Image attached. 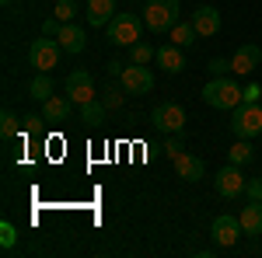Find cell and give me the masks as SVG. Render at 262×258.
<instances>
[{"label":"cell","instance_id":"cell-33","mask_svg":"<svg viewBox=\"0 0 262 258\" xmlns=\"http://www.w3.org/2000/svg\"><path fill=\"white\" fill-rule=\"evenodd\" d=\"M122 70H126V63H119V60L108 63V74H112V77H122Z\"/></svg>","mask_w":262,"mask_h":258},{"label":"cell","instance_id":"cell-5","mask_svg":"<svg viewBox=\"0 0 262 258\" xmlns=\"http://www.w3.org/2000/svg\"><path fill=\"white\" fill-rule=\"evenodd\" d=\"M60 53H63L60 42L42 35V39H35L28 45V63L35 66V74H53V66L60 63Z\"/></svg>","mask_w":262,"mask_h":258},{"label":"cell","instance_id":"cell-24","mask_svg":"<svg viewBox=\"0 0 262 258\" xmlns=\"http://www.w3.org/2000/svg\"><path fill=\"white\" fill-rule=\"evenodd\" d=\"M18 115H14V112H4V115H0V136L4 139H14L18 136Z\"/></svg>","mask_w":262,"mask_h":258},{"label":"cell","instance_id":"cell-32","mask_svg":"<svg viewBox=\"0 0 262 258\" xmlns=\"http://www.w3.org/2000/svg\"><path fill=\"white\" fill-rule=\"evenodd\" d=\"M259 84H252V87H245V101H259Z\"/></svg>","mask_w":262,"mask_h":258},{"label":"cell","instance_id":"cell-8","mask_svg":"<svg viewBox=\"0 0 262 258\" xmlns=\"http://www.w3.org/2000/svg\"><path fill=\"white\" fill-rule=\"evenodd\" d=\"M213 185H217V196H221V199H238L245 192V185H248V181H245L242 164H231V160H227V168L217 171Z\"/></svg>","mask_w":262,"mask_h":258},{"label":"cell","instance_id":"cell-17","mask_svg":"<svg viewBox=\"0 0 262 258\" xmlns=\"http://www.w3.org/2000/svg\"><path fill=\"white\" fill-rule=\"evenodd\" d=\"M112 18H116V0H88V25L105 28Z\"/></svg>","mask_w":262,"mask_h":258},{"label":"cell","instance_id":"cell-30","mask_svg":"<svg viewBox=\"0 0 262 258\" xmlns=\"http://www.w3.org/2000/svg\"><path fill=\"white\" fill-rule=\"evenodd\" d=\"M60 32H63V21L56 18V14H53V18H46V21H42V35H49V39H56Z\"/></svg>","mask_w":262,"mask_h":258},{"label":"cell","instance_id":"cell-19","mask_svg":"<svg viewBox=\"0 0 262 258\" xmlns=\"http://www.w3.org/2000/svg\"><path fill=\"white\" fill-rule=\"evenodd\" d=\"M28 95L35 101H49L56 95V84H53V74H35L32 84H28Z\"/></svg>","mask_w":262,"mask_h":258},{"label":"cell","instance_id":"cell-1","mask_svg":"<svg viewBox=\"0 0 262 258\" xmlns=\"http://www.w3.org/2000/svg\"><path fill=\"white\" fill-rule=\"evenodd\" d=\"M203 101L210 105V108H221V112H234L238 105L245 101V87L238 84L234 77H210L206 80V87L200 91Z\"/></svg>","mask_w":262,"mask_h":258},{"label":"cell","instance_id":"cell-2","mask_svg":"<svg viewBox=\"0 0 262 258\" xmlns=\"http://www.w3.org/2000/svg\"><path fill=\"white\" fill-rule=\"evenodd\" d=\"M143 14H133V11H116V18L105 25V35L108 42H116V45H133V42H140L143 35Z\"/></svg>","mask_w":262,"mask_h":258},{"label":"cell","instance_id":"cell-6","mask_svg":"<svg viewBox=\"0 0 262 258\" xmlns=\"http://www.w3.org/2000/svg\"><path fill=\"white\" fill-rule=\"evenodd\" d=\"M119 84L126 87V95H150L154 91V70L143 63H126Z\"/></svg>","mask_w":262,"mask_h":258},{"label":"cell","instance_id":"cell-15","mask_svg":"<svg viewBox=\"0 0 262 258\" xmlns=\"http://www.w3.org/2000/svg\"><path fill=\"white\" fill-rule=\"evenodd\" d=\"M56 42L63 45V53L77 56V53H84V45H88V35H84V28H81V25L67 21V25H63V32L56 35Z\"/></svg>","mask_w":262,"mask_h":258},{"label":"cell","instance_id":"cell-21","mask_svg":"<svg viewBox=\"0 0 262 258\" xmlns=\"http://www.w3.org/2000/svg\"><path fill=\"white\" fill-rule=\"evenodd\" d=\"M105 101H84V105H77V119L81 122H88V126H98V122H105Z\"/></svg>","mask_w":262,"mask_h":258},{"label":"cell","instance_id":"cell-4","mask_svg":"<svg viewBox=\"0 0 262 258\" xmlns=\"http://www.w3.org/2000/svg\"><path fill=\"white\" fill-rule=\"evenodd\" d=\"M143 25L161 35V32H171L179 25V0H147L143 7Z\"/></svg>","mask_w":262,"mask_h":258},{"label":"cell","instance_id":"cell-22","mask_svg":"<svg viewBox=\"0 0 262 258\" xmlns=\"http://www.w3.org/2000/svg\"><path fill=\"white\" fill-rule=\"evenodd\" d=\"M227 160H231V164H252V160H255V154H252L248 139H238V143L227 150Z\"/></svg>","mask_w":262,"mask_h":258},{"label":"cell","instance_id":"cell-16","mask_svg":"<svg viewBox=\"0 0 262 258\" xmlns=\"http://www.w3.org/2000/svg\"><path fill=\"white\" fill-rule=\"evenodd\" d=\"M175 171H179L182 181H189V185H192V181L203 178V171H206V168H203V160L196 157V154H185V150H182L179 157H175Z\"/></svg>","mask_w":262,"mask_h":258},{"label":"cell","instance_id":"cell-3","mask_svg":"<svg viewBox=\"0 0 262 258\" xmlns=\"http://www.w3.org/2000/svg\"><path fill=\"white\" fill-rule=\"evenodd\" d=\"M231 133L238 139L262 136V101H242L231 112Z\"/></svg>","mask_w":262,"mask_h":258},{"label":"cell","instance_id":"cell-23","mask_svg":"<svg viewBox=\"0 0 262 258\" xmlns=\"http://www.w3.org/2000/svg\"><path fill=\"white\" fill-rule=\"evenodd\" d=\"M154 53H158V49H154L150 42H133V45H129V63H143V66H147V63L154 60Z\"/></svg>","mask_w":262,"mask_h":258},{"label":"cell","instance_id":"cell-28","mask_svg":"<svg viewBox=\"0 0 262 258\" xmlns=\"http://www.w3.org/2000/svg\"><path fill=\"white\" fill-rule=\"evenodd\" d=\"M56 18L67 25V21H74V14H77V0H56V11H53Z\"/></svg>","mask_w":262,"mask_h":258},{"label":"cell","instance_id":"cell-29","mask_svg":"<svg viewBox=\"0 0 262 258\" xmlns=\"http://www.w3.org/2000/svg\"><path fill=\"white\" fill-rule=\"evenodd\" d=\"M206 70H210V77H227V70H231V60H224V56H213V60L206 63Z\"/></svg>","mask_w":262,"mask_h":258},{"label":"cell","instance_id":"cell-9","mask_svg":"<svg viewBox=\"0 0 262 258\" xmlns=\"http://www.w3.org/2000/svg\"><path fill=\"white\" fill-rule=\"evenodd\" d=\"M210 234H213V244H217V248H234L245 230H242V220L238 217H227V213H224V217L213 220Z\"/></svg>","mask_w":262,"mask_h":258},{"label":"cell","instance_id":"cell-27","mask_svg":"<svg viewBox=\"0 0 262 258\" xmlns=\"http://www.w3.org/2000/svg\"><path fill=\"white\" fill-rule=\"evenodd\" d=\"M164 154H168V157L175 160L182 154V150H185V139H182V133H168V139H164V147H161Z\"/></svg>","mask_w":262,"mask_h":258},{"label":"cell","instance_id":"cell-25","mask_svg":"<svg viewBox=\"0 0 262 258\" xmlns=\"http://www.w3.org/2000/svg\"><path fill=\"white\" fill-rule=\"evenodd\" d=\"M122 95H126V87H122V84H108V87H105V108H108V112H112V108H119L122 105Z\"/></svg>","mask_w":262,"mask_h":258},{"label":"cell","instance_id":"cell-10","mask_svg":"<svg viewBox=\"0 0 262 258\" xmlns=\"http://www.w3.org/2000/svg\"><path fill=\"white\" fill-rule=\"evenodd\" d=\"M262 70V49L259 45H238L234 49V56H231V74H238V77H248V74H255Z\"/></svg>","mask_w":262,"mask_h":258},{"label":"cell","instance_id":"cell-20","mask_svg":"<svg viewBox=\"0 0 262 258\" xmlns=\"http://www.w3.org/2000/svg\"><path fill=\"white\" fill-rule=\"evenodd\" d=\"M168 35H171V42H175V45H182V49H192V45H196V39H200V32H196V25H192V21H179Z\"/></svg>","mask_w":262,"mask_h":258},{"label":"cell","instance_id":"cell-12","mask_svg":"<svg viewBox=\"0 0 262 258\" xmlns=\"http://www.w3.org/2000/svg\"><path fill=\"white\" fill-rule=\"evenodd\" d=\"M192 25H196L200 39H213V35L221 32V11H217L213 4H200V7L192 11Z\"/></svg>","mask_w":262,"mask_h":258},{"label":"cell","instance_id":"cell-14","mask_svg":"<svg viewBox=\"0 0 262 258\" xmlns=\"http://www.w3.org/2000/svg\"><path fill=\"white\" fill-rule=\"evenodd\" d=\"M154 63L161 66L164 74H182V70H185V53H182V45L168 42V45H158V53H154Z\"/></svg>","mask_w":262,"mask_h":258},{"label":"cell","instance_id":"cell-11","mask_svg":"<svg viewBox=\"0 0 262 258\" xmlns=\"http://www.w3.org/2000/svg\"><path fill=\"white\" fill-rule=\"evenodd\" d=\"M63 87H67V95L74 98V105L95 101V80H91V74H88V70H74V74H67Z\"/></svg>","mask_w":262,"mask_h":258},{"label":"cell","instance_id":"cell-13","mask_svg":"<svg viewBox=\"0 0 262 258\" xmlns=\"http://www.w3.org/2000/svg\"><path fill=\"white\" fill-rule=\"evenodd\" d=\"M42 119L46 122H70L74 119V98L70 95H53L49 101H42Z\"/></svg>","mask_w":262,"mask_h":258},{"label":"cell","instance_id":"cell-26","mask_svg":"<svg viewBox=\"0 0 262 258\" xmlns=\"http://www.w3.org/2000/svg\"><path fill=\"white\" fill-rule=\"evenodd\" d=\"M14 244H18V230H14V223H0V248L4 251H14Z\"/></svg>","mask_w":262,"mask_h":258},{"label":"cell","instance_id":"cell-18","mask_svg":"<svg viewBox=\"0 0 262 258\" xmlns=\"http://www.w3.org/2000/svg\"><path fill=\"white\" fill-rule=\"evenodd\" d=\"M238 220H242V230H245V234H252V238L262 234V199H259V202L252 199L242 213H238Z\"/></svg>","mask_w":262,"mask_h":258},{"label":"cell","instance_id":"cell-34","mask_svg":"<svg viewBox=\"0 0 262 258\" xmlns=\"http://www.w3.org/2000/svg\"><path fill=\"white\" fill-rule=\"evenodd\" d=\"M0 4H4V7H11V4H14V0H0Z\"/></svg>","mask_w":262,"mask_h":258},{"label":"cell","instance_id":"cell-31","mask_svg":"<svg viewBox=\"0 0 262 258\" xmlns=\"http://www.w3.org/2000/svg\"><path fill=\"white\" fill-rule=\"evenodd\" d=\"M245 196L259 202V199H262V178H252V181H248V185H245Z\"/></svg>","mask_w":262,"mask_h":258},{"label":"cell","instance_id":"cell-7","mask_svg":"<svg viewBox=\"0 0 262 258\" xmlns=\"http://www.w3.org/2000/svg\"><path fill=\"white\" fill-rule=\"evenodd\" d=\"M150 119H154V126H158L161 133H182L185 122H189V115H185V108H182L179 101H161Z\"/></svg>","mask_w":262,"mask_h":258}]
</instances>
